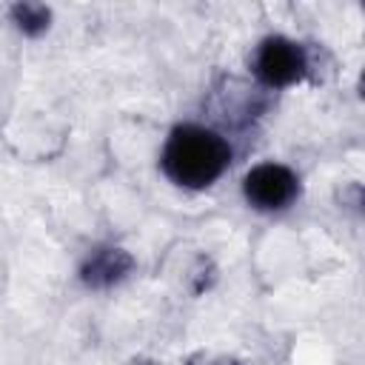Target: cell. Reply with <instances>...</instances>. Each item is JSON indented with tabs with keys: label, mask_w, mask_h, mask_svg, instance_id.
Returning <instances> with one entry per match:
<instances>
[{
	"label": "cell",
	"mask_w": 365,
	"mask_h": 365,
	"mask_svg": "<svg viewBox=\"0 0 365 365\" xmlns=\"http://www.w3.org/2000/svg\"><path fill=\"white\" fill-rule=\"evenodd\" d=\"M231 163V145L222 134L205 125L182 123L177 125L160 154L165 177L182 188H205L222 177Z\"/></svg>",
	"instance_id": "obj_1"
},
{
	"label": "cell",
	"mask_w": 365,
	"mask_h": 365,
	"mask_svg": "<svg viewBox=\"0 0 365 365\" xmlns=\"http://www.w3.org/2000/svg\"><path fill=\"white\" fill-rule=\"evenodd\" d=\"M254 71L257 77L271 86V88H285L294 86L305 77L308 71V57L305 48L288 37H265L254 54Z\"/></svg>",
	"instance_id": "obj_2"
},
{
	"label": "cell",
	"mask_w": 365,
	"mask_h": 365,
	"mask_svg": "<svg viewBox=\"0 0 365 365\" xmlns=\"http://www.w3.org/2000/svg\"><path fill=\"white\" fill-rule=\"evenodd\" d=\"M242 194L257 211H279L299 194V180L288 165L259 163L242 180Z\"/></svg>",
	"instance_id": "obj_3"
},
{
	"label": "cell",
	"mask_w": 365,
	"mask_h": 365,
	"mask_svg": "<svg viewBox=\"0 0 365 365\" xmlns=\"http://www.w3.org/2000/svg\"><path fill=\"white\" fill-rule=\"evenodd\" d=\"M131 265H134V259L128 251L106 245V248H97L86 257V262L80 268V279L88 288H108V285L120 282L131 271Z\"/></svg>",
	"instance_id": "obj_4"
},
{
	"label": "cell",
	"mask_w": 365,
	"mask_h": 365,
	"mask_svg": "<svg viewBox=\"0 0 365 365\" xmlns=\"http://www.w3.org/2000/svg\"><path fill=\"white\" fill-rule=\"evenodd\" d=\"M48 20H51V11L46 6H40V3H17V6H11V23L29 37L43 34L48 29Z\"/></svg>",
	"instance_id": "obj_5"
}]
</instances>
